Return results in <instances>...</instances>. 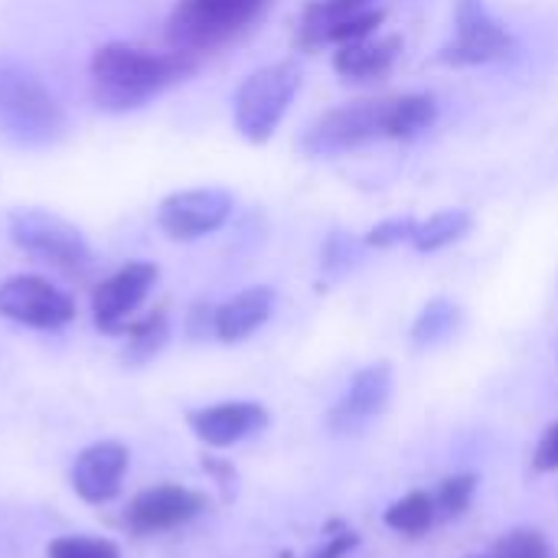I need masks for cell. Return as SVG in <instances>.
<instances>
[{
  "label": "cell",
  "mask_w": 558,
  "mask_h": 558,
  "mask_svg": "<svg viewBox=\"0 0 558 558\" xmlns=\"http://www.w3.org/2000/svg\"><path fill=\"white\" fill-rule=\"evenodd\" d=\"M271 311H275V291L271 288H265V284L245 288L213 311V333L222 343H242L258 327L268 324Z\"/></svg>",
  "instance_id": "2e32d148"
},
{
  "label": "cell",
  "mask_w": 558,
  "mask_h": 558,
  "mask_svg": "<svg viewBox=\"0 0 558 558\" xmlns=\"http://www.w3.org/2000/svg\"><path fill=\"white\" fill-rule=\"evenodd\" d=\"M513 52V36L490 13L484 0L454 3V39L441 46L438 62L445 65H487Z\"/></svg>",
  "instance_id": "52a82bcc"
},
{
  "label": "cell",
  "mask_w": 558,
  "mask_h": 558,
  "mask_svg": "<svg viewBox=\"0 0 558 558\" xmlns=\"http://www.w3.org/2000/svg\"><path fill=\"white\" fill-rule=\"evenodd\" d=\"M477 474H454V477H445L438 494H435V510H438V520H458L471 510L474 497H477Z\"/></svg>",
  "instance_id": "7402d4cb"
},
{
  "label": "cell",
  "mask_w": 558,
  "mask_h": 558,
  "mask_svg": "<svg viewBox=\"0 0 558 558\" xmlns=\"http://www.w3.org/2000/svg\"><path fill=\"white\" fill-rule=\"evenodd\" d=\"M386 20V10L383 7H366L360 13H350L343 20H333L327 26H320L317 33H311L307 39H301L298 46L301 49H320V46H343V43H353V39H363V36H373L379 33Z\"/></svg>",
  "instance_id": "ffe728a7"
},
{
  "label": "cell",
  "mask_w": 558,
  "mask_h": 558,
  "mask_svg": "<svg viewBox=\"0 0 558 558\" xmlns=\"http://www.w3.org/2000/svg\"><path fill=\"white\" fill-rule=\"evenodd\" d=\"M49 558H121V549L98 536H59L49 543Z\"/></svg>",
  "instance_id": "484cf974"
},
{
  "label": "cell",
  "mask_w": 558,
  "mask_h": 558,
  "mask_svg": "<svg viewBox=\"0 0 558 558\" xmlns=\"http://www.w3.org/2000/svg\"><path fill=\"white\" fill-rule=\"evenodd\" d=\"M154 284H157V265L150 262H128L124 268L108 275L92 294L95 327L105 333H124L134 311L147 301Z\"/></svg>",
  "instance_id": "30bf717a"
},
{
  "label": "cell",
  "mask_w": 558,
  "mask_h": 558,
  "mask_svg": "<svg viewBox=\"0 0 558 558\" xmlns=\"http://www.w3.org/2000/svg\"><path fill=\"white\" fill-rule=\"evenodd\" d=\"M124 333L131 340V360H150V356H157L163 350V343L170 337L167 314L163 311H154L141 324H128Z\"/></svg>",
  "instance_id": "cb8c5ba5"
},
{
  "label": "cell",
  "mask_w": 558,
  "mask_h": 558,
  "mask_svg": "<svg viewBox=\"0 0 558 558\" xmlns=\"http://www.w3.org/2000/svg\"><path fill=\"white\" fill-rule=\"evenodd\" d=\"M471 229H474V216L468 209H441V213L428 216L425 222H418V229L412 235V248L422 255H432V252H441V248L461 242Z\"/></svg>",
  "instance_id": "ac0fdd59"
},
{
  "label": "cell",
  "mask_w": 558,
  "mask_h": 558,
  "mask_svg": "<svg viewBox=\"0 0 558 558\" xmlns=\"http://www.w3.org/2000/svg\"><path fill=\"white\" fill-rule=\"evenodd\" d=\"M128 448L118 445V441H95L88 445L75 464H72V487L75 494L92 504V507H101V504H111L118 494H121V484H124V474H128Z\"/></svg>",
  "instance_id": "4fadbf2b"
},
{
  "label": "cell",
  "mask_w": 558,
  "mask_h": 558,
  "mask_svg": "<svg viewBox=\"0 0 558 558\" xmlns=\"http://www.w3.org/2000/svg\"><path fill=\"white\" fill-rule=\"evenodd\" d=\"M366 7H376V0H311L301 13V23H298V43L307 39L311 33H317L320 26L343 20L350 13H360Z\"/></svg>",
  "instance_id": "603a6c76"
},
{
  "label": "cell",
  "mask_w": 558,
  "mask_h": 558,
  "mask_svg": "<svg viewBox=\"0 0 558 558\" xmlns=\"http://www.w3.org/2000/svg\"><path fill=\"white\" fill-rule=\"evenodd\" d=\"M10 239L33 258L65 271L85 275L92 268V248L75 226L46 213V209H16L10 213Z\"/></svg>",
  "instance_id": "5b68a950"
},
{
  "label": "cell",
  "mask_w": 558,
  "mask_h": 558,
  "mask_svg": "<svg viewBox=\"0 0 558 558\" xmlns=\"http://www.w3.org/2000/svg\"><path fill=\"white\" fill-rule=\"evenodd\" d=\"M389 98H363L347 101L340 108L324 111L301 137V150L307 157H333L343 150H356L386 137Z\"/></svg>",
  "instance_id": "8992f818"
},
{
  "label": "cell",
  "mask_w": 558,
  "mask_h": 558,
  "mask_svg": "<svg viewBox=\"0 0 558 558\" xmlns=\"http://www.w3.org/2000/svg\"><path fill=\"white\" fill-rule=\"evenodd\" d=\"M0 134L20 147H49L65 134L59 98L13 56H0Z\"/></svg>",
  "instance_id": "7a4b0ae2"
},
{
  "label": "cell",
  "mask_w": 558,
  "mask_h": 558,
  "mask_svg": "<svg viewBox=\"0 0 558 558\" xmlns=\"http://www.w3.org/2000/svg\"><path fill=\"white\" fill-rule=\"evenodd\" d=\"M0 317L29 330H59L75 317V301L39 275H13L0 284Z\"/></svg>",
  "instance_id": "ba28073f"
},
{
  "label": "cell",
  "mask_w": 558,
  "mask_h": 558,
  "mask_svg": "<svg viewBox=\"0 0 558 558\" xmlns=\"http://www.w3.org/2000/svg\"><path fill=\"white\" fill-rule=\"evenodd\" d=\"M271 0H177L167 16V43L177 52L203 56L239 39Z\"/></svg>",
  "instance_id": "3957f363"
},
{
  "label": "cell",
  "mask_w": 558,
  "mask_h": 558,
  "mask_svg": "<svg viewBox=\"0 0 558 558\" xmlns=\"http://www.w3.org/2000/svg\"><path fill=\"white\" fill-rule=\"evenodd\" d=\"M461 327V307L448 298H435L422 307V314L412 324V347L415 350H432L451 340Z\"/></svg>",
  "instance_id": "d6986e66"
},
{
  "label": "cell",
  "mask_w": 558,
  "mask_h": 558,
  "mask_svg": "<svg viewBox=\"0 0 558 558\" xmlns=\"http://www.w3.org/2000/svg\"><path fill=\"white\" fill-rule=\"evenodd\" d=\"M356 533H340V536H333V539H327L324 543V549H317L311 558H347L353 549H356Z\"/></svg>",
  "instance_id": "f546056e"
},
{
  "label": "cell",
  "mask_w": 558,
  "mask_h": 558,
  "mask_svg": "<svg viewBox=\"0 0 558 558\" xmlns=\"http://www.w3.org/2000/svg\"><path fill=\"white\" fill-rule=\"evenodd\" d=\"M232 216V193L219 186H199V190H180L160 199L157 206V226L177 239V242H193L203 239L216 229L226 226Z\"/></svg>",
  "instance_id": "9c48e42d"
},
{
  "label": "cell",
  "mask_w": 558,
  "mask_h": 558,
  "mask_svg": "<svg viewBox=\"0 0 558 558\" xmlns=\"http://www.w3.org/2000/svg\"><path fill=\"white\" fill-rule=\"evenodd\" d=\"M418 229V219L415 216H392V219H383L376 222L360 242L366 248H396V245H412V235Z\"/></svg>",
  "instance_id": "4316f807"
},
{
  "label": "cell",
  "mask_w": 558,
  "mask_h": 558,
  "mask_svg": "<svg viewBox=\"0 0 558 558\" xmlns=\"http://www.w3.org/2000/svg\"><path fill=\"white\" fill-rule=\"evenodd\" d=\"M438 121V101L435 95H396L389 98V118H386V137L392 141H412L425 134Z\"/></svg>",
  "instance_id": "e0dca14e"
},
{
  "label": "cell",
  "mask_w": 558,
  "mask_h": 558,
  "mask_svg": "<svg viewBox=\"0 0 558 558\" xmlns=\"http://www.w3.org/2000/svg\"><path fill=\"white\" fill-rule=\"evenodd\" d=\"M533 468L539 474H553L558 471V425H549L543 441L536 445V454H533Z\"/></svg>",
  "instance_id": "f1b7e54d"
},
{
  "label": "cell",
  "mask_w": 558,
  "mask_h": 558,
  "mask_svg": "<svg viewBox=\"0 0 558 558\" xmlns=\"http://www.w3.org/2000/svg\"><path fill=\"white\" fill-rule=\"evenodd\" d=\"M402 56V36H363L353 43L337 46L333 52V72L347 82H376L392 72V65Z\"/></svg>",
  "instance_id": "9a60e30c"
},
{
  "label": "cell",
  "mask_w": 558,
  "mask_h": 558,
  "mask_svg": "<svg viewBox=\"0 0 558 558\" xmlns=\"http://www.w3.org/2000/svg\"><path fill=\"white\" fill-rule=\"evenodd\" d=\"M196 72V59L177 49L154 52L134 43H105L88 62L92 98L101 111H134Z\"/></svg>",
  "instance_id": "6da1fadb"
},
{
  "label": "cell",
  "mask_w": 558,
  "mask_h": 558,
  "mask_svg": "<svg viewBox=\"0 0 558 558\" xmlns=\"http://www.w3.org/2000/svg\"><path fill=\"white\" fill-rule=\"evenodd\" d=\"M320 258H324V268H327V271H347V268L356 262V242H353L350 235H343V232H333V235L324 242Z\"/></svg>",
  "instance_id": "83f0119b"
},
{
  "label": "cell",
  "mask_w": 558,
  "mask_h": 558,
  "mask_svg": "<svg viewBox=\"0 0 558 558\" xmlns=\"http://www.w3.org/2000/svg\"><path fill=\"white\" fill-rule=\"evenodd\" d=\"M206 510V497L180 487V484H157L144 494H137L128 507V526L141 536L177 530L190 520H196Z\"/></svg>",
  "instance_id": "8fae6325"
},
{
  "label": "cell",
  "mask_w": 558,
  "mask_h": 558,
  "mask_svg": "<svg viewBox=\"0 0 558 558\" xmlns=\"http://www.w3.org/2000/svg\"><path fill=\"white\" fill-rule=\"evenodd\" d=\"M301 88V69L298 62L284 59V62H271L255 69L232 98V121L235 131L248 141V144H265L271 141V134L278 131V124L284 121L294 95Z\"/></svg>",
  "instance_id": "277c9868"
},
{
  "label": "cell",
  "mask_w": 558,
  "mask_h": 558,
  "mask_svg": "<svg viewBox=\"0 0 558 558\" xmlns=\"http://www.w3.org/2000/svg\"><path fill=\"white\" fill-rule=\"evenodd\" d=\"M392 399V366L389 363H373L363 366L347 392L340 396V402L330 412V428L337 435H350V432H363L376 415L386 412Z\"/></svg>",
  "instance_id": "7c38bea8"
},
{
  "label": "cell",
  "mask_w": 558,
  "mask_h": 558,
  "mask_svg": "<svg viewBox=\"0 0 558 558\" xmlns=\"http://www.w3.org/2000/svg\"><path fill=\"white\" fill-rule=\"evenodd\" d=\"M193 435L209 448H232L268 428V412L258 402H216L186 415Z\"/></svg>",
  "instance_id": "5bb4252c"
},
{
  "label": "cell",
  "mask_w": 558,
  "mask_h": 558,
  "mask_svg": "<svg viewBox=\"0 0 558 558\" xmlns=\"http://www.w3.org/2000/svg\"><path fill=\"white\" fill-rule=\"evenodd\" d=\"M490 558H556V553L539 530L520 526V530H510L507 536H500L494 543Z\"/></svg>",
  "instance_id": "d4e9b609"
},
{
  "label": "cell",
  "mask_w": 558,
  "mask_h": 558,
  "mask_svg": "<svg viewBox=\"0 0 558 558\" xmlns=\"http://www.w3.org/2000/svg\"><path fill=\"white\" fill-rule=\"evenodd\" d=\"M386 526L399 536H425L435 520H438V510H435V494H425V490H412L405 494L402 500H396L389 510H386Z\"/></svg>",
  "instance_id": "44dd1931"
}]
</instances>
